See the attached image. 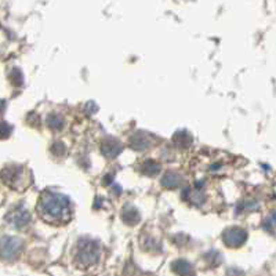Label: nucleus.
I'll list each match as a JSON object with an SVG mask.
<instances>
[{
	"mask_svg": "<svg viewBox=\"0 0 276 276\" xmlns=\"http://www.w3.org/2000/svg\"><path fill=\"white\" fill-rule=\"evenodd\" d=\"M37 213L47 224L64 225L72 218V204L65 195L54 191H46L39 199Z\"/></svg>",
	"mask_w": 276,
	"mask_h": 276,
	"instance_id": "f257e3e1",
	"label": "nucleus"
},
{
	"mask_svg": "<svg viewBox=\"0 0 276 276\" xmlns=\"http://www.w3.org/2000/svg\"><path fill=\"white\" fill-rule=\"evenodd\" d=\"M101 257V246L95 239L82 238L76 245L75 258L82 267H91L100 261Z\"/></svg>",
	"mask_w": 276,
	"mask_h": 276,
	"instance_id": "f03ea898",
	"label": "nucleus"
},
{
	"mask_svg": "<svg viewBox=\"0 0 276 276\" xmlns=\"http://www.w3.org/2000/svg\"><path fill=\"white\" fill-rule=\"evenodd\" d=\"M22 250V242L14 236H3L1 238V257L6 261L15 260Z\"/></svg>",
	"mask_w": 276,
	"mask_h": 276,
	"instance_id": "7ed1b4c3",
	"label": "nucleus"
},
{
	"mask_svg": "<svg viewBox=\"0 0 276 276\" xmlns=\"http://www.w3.org/2000/svg\"><path fill=\"white\" fill-rule=\"evenodd\" d=\"M247 240V232L242 228L238 226H232V228H228L222 233V242L225 243V246L228 247H240L245 245V242Z\"/></svg>",
	"mask_w": 276,
	"mask_h": 276,
	"instance_id": "20e7f679",
	"label": "nucleus"
},
{
	"mask_svg": "<svg viewBox=\"0 0 276 276\" xmlns=\"http://www.w3.org/2000/svg\"><path fill=\"white\" fill-rule=\"evenodd\" d=\"M7 221L11 226H14L17 229H21V228L29 224V211L22 209V207H15L14 210H11L7 214Z\"/></svg>",
	"mask_w": 276,
	"mask_h": 276,
	"instance_id": "39448f33",
	"label": "nucleus"
},
{
	"mask_svg": "<svg viewBox=\"0 0 276 276\" xmlns=\"http://www.w3.org/2000/svg\"><path fill=\"white\" fill-rule=\"evenodd\" d=\"M101 153L107 158H116L119 153L123 151L122 142L115 137H105L101 141Z\"/></svg>",
	"mask_w": 276,
	"mask_h": 276,
	"instance_id": "423d86ee",
	"label": "nucleus"
},
{
	"mask_svg": "<svg viewBox=\"0 0 276 276\" xmlns=\"http://www.w3.org/2000/svg\"><path fill=\"white\" fill-rule=\"evenodd\" d=\"M152 144L151 138L148 134L142 133V131H137L133 137L130 138V145L133 149L136 151H144V149H148Z\"/></svg>",
	"mask_w": 276,
	"mask_h": 276,
	"instance_id": "0eeeda50",
	"label": "nucleus"
},
{
	"mask_svg": "<svg viewBox=\"0 0 276 276\" xmlns=\"http://www.w3.org/2000/svg\"><path fill=\"white\" fill-rule=\"evenodd\" d=\"M171 268L178 276H195V269L192 267V264L187 260H175L171 264Z\"/></svg>",
	"mask_w": 276,
	"mask_h": 276,
	"instance_id": "6e6552de",
	"label": "nucleus"
},
{
	"mask_svg": "<svg viewBox=\"0 0 276 276\" xmlns=\"http://www.w3.org/2000/svg\"><path fill=\"white\" fill-rule=\"evenodd\" d=\"M182 175L175 173V171H167L166 174L163 175L162 178V185L166 187L168 189H175L180 188L182 185Z\"/></svg>",
	"mask_w": 276,
	"mask_h": 276,
	"instance_id": "1a4fd4ad",
	"label": "nucleus"
},
{
	"mask_svg": "<svg viewBox=\"0 0 276 276\" xmlns=\"http://www.w3.org/2000/svg\"><path fill=\"white\" fill-rule=\"evenodd\" d=\"M173 141H174V144L178 148L185 149V148H189L191 144H192V136L185 130L177 131L174 134V137H173Z\"/></svg>",
	"mask_w": 276,
	"mask_h": 276,
	"instance_id": "9d476101",
	"label": "nucleus"
},
{
	"mask_svg": "<svg viewBox=\"0 0 276 276\" xmlns=\"http://www.w3.org/2000/svg\"><path fill=\"white\" fill-rule=\"evenodd\" d=\"M122 220L127 225H137L139 222V214L136 209L133 207H126L122 213Z\"/></svg>",
	"mask_w": 276,
	"mask_h": 276,
	"instance_id": "9b49d317",
	"label": "nucleus"
},
{
	"mask_svg": "<svg viewBox=\"0 0 276 276\" xmlns=\"http://www.w3.org/2000/svg\"><path fill=\"white\" fill-rule=\"evenodd\" d=\"M46 122H47V126L50 127L51 130L54 131L61 130V129L64 127V124H65L64 117L61 116V115H58V113H50V115L47 116V119H46Z\"/></svg>",
	"mask_w": 276,
	"mask_h": 276,
	"instance_id": "f8f14e48",
	"label": "nucleus"
},
{
	"mask_svg": "<svg viewBox=\"0 0 276 276\" xmlns=\"http://www.w3.org/2000/svg\"><path fill=\"white\" fill-rule=\"evenodd\" d=\"M142 173L149 177H155L160 173V165L156 163L155 160H146L145 163L142 165Z\"/></svg>",
	"mask_w": 276,
	"mask_h": 276,
	"instance_id": "ddd939ff",
	"label": "nucleus"
},
{
	"mask_svg": "<svg viewBox=\"0 0 276 276\" xmlns=\"http://www.w3.org/2000/svg\"><path fill=\"white\" fill-rule=\"evenodd\" d=\"M10 80H11V83H13L14 86H21L24 78H22V73L18 68H13V69H11V72H10Z\"/></svg>",
	"mask_w": 276,
	"mask_h": 276,
	"instance_id": "4468645a",
	"label": "nucleus"
},
{
	"mask_svg": "<svg viewBox=\"0 0 276 276\" xmlns=\"http://www.w3.org/2000/svg\"><path fill=\"white\" fill-rule=\"evenodd\" d=\"M264 229L268 232H274L276 229V213H272L264 222Z\"/></svg>",
	"mask_w": 276,
	"mask_h": 276,
	"instance_id": "2eb2a0df",
	"label": "nucleus"
},
{
	"mask_svg": "<svg viewBox=\"0 0 276 276\" xmlns=\"http://www.w3.org/2000/svg\"><path fill=\"white\" fill-rule=\"evenodd\" d=\"M53 152H54V155H57V156H61V155H64V152H65V146H64L62 142H55L53 145Z\"/></svg>",
	"mask_w": 276,
	"mask_h": 276,
	"instance_id": "dca6fc26",
	"label": "nucleus"
}]
</instances>
